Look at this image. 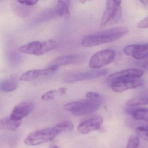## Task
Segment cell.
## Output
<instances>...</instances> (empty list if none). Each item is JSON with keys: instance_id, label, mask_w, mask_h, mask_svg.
I'll return each mask as SVG.
<instances>
[{"instance_id": "19", "label": "cell", "mask_w": 148, "mask_h": 148, "mask_svg": "<svg viewBox=\"0 0 148 148\" xmlns=\"http://www.w3.org/2000/svg\"><path fill=\"white\" fill-rule=\"evenodd\" d=\"M147 105H148V96L134 97L130 99L127 102V106L130 107Z\"/></svg>"}, {"instance_id": "14", "label": "cell", "mask_w": 148, "mask_h": 148, "mask_svg": "<svg viewBox=\"0 0 148 148\" xmlns=\"http://www.w3.org/2000/svg\"><path fill=\"white\" fill-rule=\"evenodd\" d=\"M58 68L50 67L44 69L35 70H29L23 74L21 76V80L24 81H29L36 80L42 76L51 74L55 72Z\"/></svg>"}, {"instance_id": "9", "label": "cell", "mask_w": 148, "mask_h": 148, "mask_svg": "<svg viewBox=\"0 0 148 148\" xmlns=\"http://www.w3.org/2000/svg\"><path fill=\"white\" fill-rule=\"evenodd\" d=\"M103 118L95 115L82 122L77 127V131L82 134H88L98 130L103 123Z\"/></svg>"}, {"instance_id": "24", "label": "cell", "mask_w": 148, "mask_h": 148, "mask_svg": "<svg viewBox=\"0 0 148 148\" xmlns=\"http://www.w3.org/2000/svg\"><path fill=\"white\" fill-rule=\"evenodd\" d=\"M8 60L13 65H17L21 61V56L16 52H12L9 54Z\"/></svg>"}, {"instance_id": "23", "label": "cell", "mask_w": 148, "mask_h": 148, "mask_svg": "<svg viewBox=\"0 0 148 148\" xmlns=\"http://www.w3.org/2000/svg\"><path fill=\"white\" fill-rule=\"evenodd\" d=\"M140 144V139L137 135H133L129 137L127 148H138Z\"/></svg>"}, {"instance_id": "15", "label": "cell", "mask_w": 148, "mask_h": 148, "mask_svg": "<svg viewBox=\"0 0 148 148\" xmlns=\"http://www.w3.org/2000/svg\"><path fill=\"white\" fill-rule=\"evenodd\" d=\"M70 1H59L56 8V14L61 17L68 19L70 17L69 12Z\"/></svg>"}, {"instance_id": "29", "label": "cell", "mask_w": 148, "mask_h": 148, "mask_svg": "<svg viewBox=\"0 0 148 148\" xmlns=\"http://www.w3.org/2000/svg\"><path fill=\"white\" fill-rule=\"evenodd\" d=\"M58 93L60 96H63L66 93V88L62 87L59 89L58 90Z\"/></svg>"}, {"instance_id": "2", "label": "cell", "mask_w": 148, "mask_h": 148, "mask_svg": "<svg viewBox=\"0 0 148 148\" xmlns=\"http://www.w3.org/2000/svg\"><path fill=\"white\" fill-rule=\"evenodd\" d=\"M102 99H83L67 103L64 106L65 110L70 111L74 115L80 116L95 112L101 107Z\"/></svg>"}, {"instance_id": "18", "label": "cell", "mask_w": 148, "mask_h": 148, "mask_svg": "<svg viewBox=\"0 0 148 148\" xmlns=\"http://www.w3.org/2000/svg\"><path fill=\"white\" fill-rule=\"evenodd\" d=\"M17 87V81L15 79L5 80L0 83V90L2 92H11L16 89Z\"/></svg>"}, {"instance_id": "16", "label": "cell", "mask_w": 148, "mask_h": 148, "mask_svg": "<svg viewBox=\"0 0 148 148\" xmlns=\"http://www.w3.org/2000/svg\"><path fill=\"white\" fill-rule=\"evenodd\" d=\"M127 111L134 120L148 122V108H136L128 109Z\"/></svg>"}, {"instance_id": "3", "label": "cell", "mask_w": 148, "mask_h": 148, "mask_svg": "<svg viewBox=\"0 0 148 148\" xmlns=\"http://www.w3.org/2000/svg\"><path fill=\"white\" fill-rule=\"evenodd\" d=\"M58 134L54 127L47 128L29 134L24 140V142L28 146H37L53 140Z\"/></svg>"}, {"instance_id": "6", "label": "cell", "mask_w": 148, "mask_h": 148, "mask_svg": "<svg viewBox=\"0 0 148 148\" xmlns=\"http://www.w3.org/2000/svg\"><path fill=\"white\" fill-rule=\"evenodd\" d=\"M116 56V52L114 50L108 49L98 51L90 58V67L93 69H99L112 62Z\"/></svg>"}, {"instance_id": "13", "label": "cell", "mask_w": 148, "mask_h": 148, "mask_svg": "<svg viewBox=\"0 0 148 148\" xmlns=\"http://www.w3.org/2000/svg\"><path fill=\"white\" fill-rule=\"evenodd\" d=\"M144 74V72L137 69H128L112 74L107 78L106 82L109 84L112 81L118 79L140 78Z\"/></svg>"}, {"instance_id": "7", "label": "cell", "mask_w": 148, "mask_h": 148, "mask_svg": "<svg viewBox=\"0 0 148 148\" xmlns=\"http://www.w3.org/2000/svg\"><path fill=\"white\" fill-rule=\"evenodd\" d=\"M109 84L113 91L116 93H122L141 87L144 84V82L140 78L118 79L112 81Z\"/></svg>"}, {"instance_id": "22", "label": "cell", "mask_w": 148, "mask_h": 148, "mask_svg": "<svg viewBox=\"0 0 148 148\" xmlns=\"http://www.w3.org/2000/svg\"><path fill=\"white\" fill-rule=\"evenodd\" d=\"M135 133L138 137L148 142V125L138 127L136 129Z\"/></svg>"}, {"instance_id": "25", "label": "cell", "mask_w": 148, "mask_h": 148, "mask_svg": "<svg viewBox=\"0 0 148 148\" xmlns=\"http://www.w3.org/2000/svg\"><path fill=\"white\" fill-rule=\"evenodd\" d=\"M57 90H52L48 91L42 96V100L44 101H49L53 100L55 98L56 94L57 93Z\"/></svg>"}, {"instance_id": "10", "label": "cell", "mask_w": 148, "mask_h": 148, "mask_svg": "<svg viewBox=\"0 0 148 148\" xmlns=\"http://www.w3.org/2000/svg\"><path fill=\"white\" fill-rule=\"evenodd\" d=\"M34 108V103L32 102H23L14 107L10 117L14 120L21 121L24 117L29 114Z\"/></svg>"}, {"instance_id": "4", "label": "cell", "mask_w": 148, "mask_h": 148, "mask_svg": "<svg viewBox=\"0 0 148 148\" xmlns=\"http://www.w3.org/2000/svg\"><path fill=\"white\" fill-rule=\"evenodd\" d=\"M57 46V43L53 40L34 41L22 46L19 50L27 54L40 56L54 49Z\"/></svg>"}, {"instance_id": "8", "label": "cell", "mask_w": 148, "mask_h": 148, "mask_svg": "<svg viewBox=\"0 0 148 148\" xmlns=\"http://www.w3.org/2000/svg\"><path fill=\"white\" fill-rule=\"evenodd\" d=\"M108 73L105 69L95 70L82 73H73L69 74L65 76L64 81L67 83L84 81L91 80L106 75Z\"/></svg>"}, {"instance_id": "17", "label": "cell", "mask_w": 148, "mask_h": 148, "mask_svg": "<svg viewBox=\"0 0 148 148\" xmlns=\"http://www.w3.org/2000/svg\"><path fill=\"white\" fill-rule=\"evenodd\" d=\"M21 121L12 120L10 117L0 120V130L15 131L21 125Z\"/></svg>"}, {"instance_id": "5", "label": "cell", "mask_w": 148, "mask_h": 148, "mask_svg": "<svg viewBox=\"0 0 148 148\" xmlns=\"http://www.w3.org/2000/svg\"><path fill=\"white\" fill-rule=\"evenodd\" d=\"M121 1H107V6L102 17L101 27L110 26L119 21L122 16Z\"/></svg>"}, {"instance_id": "28", "label": "cell", "mask_w": 148, "mask_h": 148, "mask_svg": "<svg viewBox=\"0 0 148 148\" xmlns=\"http://www.w3.org/2000/svg\"><path fill=\"white\" fill-rule=\"evenodd\" d=\"M138 27L140 28L144 29L148 28V16L142 20L138 23Z\"/></svg>"}, {"instance_id": "26", "label": "cell", "mask_w": 148, "mask_h": 148, "mask_svg": "<svg viewBox=\"0 0 148 148\" xmlns=\"http://www.w3.org/2000/svg\"><path fill=\"white\" fill-rule=\"evenodd\" d=\"M87 99L91 100H99L101 99V96L98 93L94 92H89L86 95Z\"/></svg>"}, {"instance_id": "27", "label": "cell", "mask_w": 148, "mask_h": 148, "mask_svg": "<svg viewBox=\"0 0 148 148\" xmlns=\"http://www.w3.org/2000/svg\"><path fill=\"white\" fill-rule=\"evenodd\" d=\"M18 3L22 4V5H25L27 6H32L33 5H35L38 2V1H34V0H24V1H18Z\"/></svg>"}, {"instance_id": "30", "label": "cell", "mask_w": 148, "mask_h": 148, "mask_svg": "<svg viewBox=\"0 0 148 148\" xmlns=\"http://www.w3.org/2000/svg\"><path fill=\"white\" fill-rule=\"evenodd\" d=\"M49 148H60L57 145H56V144H52L51 146H50V147Z\"/></svg>"}, {"instance_id": "11", "label": "cell", "mask_w": 148, "mask_h": 148, "mask_svg": "<svg viewBox=\"0 0 148 148\" xmlns=\"http://www.w3.org/2000/svg\"><path fill=\"white\" fill-rule=\"evenodd\" d=\"M125 54L138 60L148 58V43L132 44L125 47L123 50Z\"/></svg>"}, {"instance_id": "1", "label": "cell", "mask_w": 148, "mask_h": 148, "mask_svg": "<svg viewBox=\"0 0 148 148\" xmlns=\"http://www.w3.org/2000/svg\"><path fill=\"white\" fill-rule=\"evenodd\" d=\"M128 32V28L125 27L107 29L85 36L82 41V44L85 47H92L113 42L122 38Z\"/></svg>"}, {"instance_id": "21", "label": "cell", "mask_w": 148, "mask_h": 148, "mask_svg": "<svg viewBox=\"0 0 148 148\" xmlns=\"http://www.w3.org/2000/svg\"><path fill=\"white\" fill-rule=\"evenodd\" d=\"M74 127L73 123L69 120L64 121L54 126L59 134L72 131Z\"/></svg>"}, {"instance_id": "12", "label": "cell", "mask_w": 148, "mask_h": 148, "mask_svg": "<svg viewBox=\"0 0 148 148\" xmlns=\"http://www.w3.org/2000/svg\"><path fill=\"white\" fill-rule=\"evenodd\" d=\"M84 60L85 57L81 54L69 55L56 58L51 62L49 65L50 67L58 68L61 66L78 64L83 62Z\"/></svg>"}, {"instance_id": "20", "label": "cell", "mask_w": 148, "mask_h": 148, "mask_svg": "<svg viewBox=\"0 0 148 148\" xmlns=\"http://www.w3.org/2000/svg\"><path fill=\"white\" fill-rule=\"evenodd\" d=\"M15 3L13 6V9L16 14L22 17H25L29 14L31 10L29 6L22 5L19 3Z\"/></svg>"}]
</instances>
